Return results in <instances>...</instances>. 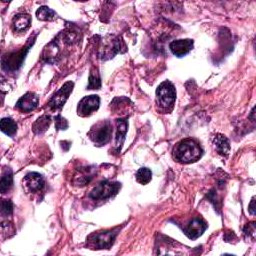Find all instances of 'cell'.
<instances>
[{
	"instance_id": "cell-1",
	"label": "cell",
	"mask_w": 256,
	"mask_h": 256,
	"mask_svg": "<svg viewBox=\"0 0 256 256\" xmlns=\"http://www.w3.org/2000/svg\"><path fill=\"white\" fill-rule=\"evenodd\" d=\"M202 156V149L194 139H184L173 149L174 159L182 164H190L198 161Z\"/></svg>"
},
{
	"instance_id": "cell-2",
	"label": "cell",
	"mask_w": 256,
	"mask_h": 256,
	"mask_svg": "<svg viewBox=\"0 0 256 256\" xmlns=\"http://www.w3.org/2000/svg\"><path fill=\"white\" fill-rule=\"evenodd\" d=\"M176 100V90L170 81H165L156 90V104L162 113H170Z\"/></svg>"
},
{
	"instance_id": "cell-3",
	"label": "cell",
	"mask_w": 256,
	"mask_h": 256,
	"mask_svg": "<svg viewBox=\"0 0 256 256\" xmlns=\"http://www.w3.org/2000/svg\"><path fill=\"white\" fill-rule=\"evenodd\" d=\"M112 132L113 129L111 123L108 120H102L92 126L88 132V136L93 143L99 146H103L110 141Z\"/></svg>"
},
{
	"instance_id": "cell-4",
	"label": "cell",
	"mask_w": 256,
	"mask_h": 256,
	"mask_svg": "<svg viewBox=\"0 0 256 256\" xmlns=\"http://www.w3.org/2000/svg\"><path fill=\"white\" fill-rule=\"evenodd\" d=\"M117 231H103L90 235L87 238V245L91 249H109L117 236Z\"/></svg>"
},
{
	"instance_id": "cell-5",
	"label": "cell",
	"mask_w": 256,
	"mask_h": 256,
	"mask_svg": "<svg viewBox=\"0 0 256 256\" xmlns=\"http://www.w3.org/2000/svg\"><path fill=\"white\" fill-rule=\"evenodd\" d=\"M121 185L117 182L102 181L90 192L89 197L95 201H101L109 199L110 197L116 195L120 189Z\"/></svg>"
},
{
	"instance_id": "cell-6",
	"label": "cell",
	"mask_w": 256,
	"mask_h": 256,
	"mask_svg": "<svg viewBox=\"0 0 256 256\" xmlns=\"http://www.w3.org/2000/svg\"><path fill=\"white\" fill-rule=\"evenodd\" d=\"M100 98L97 95H90L84 97L78 104L77 114L81 117H87L92 115L99 109Z\"/></svg>"
},
{
	"instance_id": "cell-7",
	"label": "cell",
	"mask_w": 256,
	"mask_h": 256,
	"mask_svg": "<svg viewBox=\"0 0 256 256\" xmlns=\"http://www.w3.org/2000/svg\"><path fill=\"white\" fill-rule=\"evenodd\" d=\"M73 87H74V83L69 81L67 83H65L60 90H58L53 96L52 98L49 100V106L52 109H60L63 107V105L66 103L67 99L69 98L71 92L73 91Z\"/></svg>"
},
{
	"instance_id": "cell-8",
	"label": "cell",
	"mask_w": 256,
	"mask_h": 256,
	"mask_svg": "<svg viewBox=\"0 0 256 256\" xmlns=\"http://www.w3.org/2000/svg\"><path fill=\"white\" fill-rule=\"evenodd\" d=\"M45 186L44 179L42 175L36 172L28 173L23 179V187L27 193L36 194L43 190Z\"/></svg>"
},
{
	"instance_id": "cell-9",
	"label": "cell",
	"mask_w": 256,
	"mask_h": 256,
	"mask_svg": "<svg viewBox=\"0 0 256 256\" xmlns=\"http://www.w3.org/2000/svg\"><path fill=\"white\" fill-rule=\"evenodd\" d=\"M38 103H39V97L33 92H28L18 100L16 104V108L21 112L28 113L36 109L38 106Z\"/></svg>"
},
{
	"instance_id": "cell-10",
	"label": "cell",
	"mask_w": 256,
	"mask_h": 256,
	"mask_svg": "<svg viewBox=\"0 0 256 256\" xmlns=\"http://www.w3.org/2000/svg\"><path fill=\"white\" fill-rule=\"evenodd\" d=\"M193 45L194 41L192 39H179L172 41L169 45V48L175 56L183 57L192 50Z\"/></svg>"
},
{
	"instance_id": "cell-11",
	"label": "cell",
	"mask_w": 256,
	"mask_h": 256,
	"mask_svg": "<svg viewBox=\"0 0 256 256\" xmlns=\"http://www.w3.org/2000/svg\"><path fill=\"white\" fill-rule=\"evenodd\" d=\"M95 174V167H81L74 174L73 183L77 186H85L94 178Z\"/></svg>"
},
{
	"instance_id": "cell-12",
	"label": "cell",
	"mask_w": 256,
	"mask_h": 256,
	"mask_svg": "<svg viewBox=\"0 0 256 256\" xmlns=\"http://www.w3.org/2000/svg\"><path fill=\"white\" fill-rule=\"evenodd\" d=\"M207 229V224L204 220L200 218H196L191 221L185 229V234L192 240L199 238L204 231Z\"/></svg>"
},
{
	"instance_id": "cell-13",
	"label": "cell",
	"mask_w": 256,
	"mask_h": 256,
	"mask_svg": "<svg viewBox=\"0 0 256 256\" xmlns=\"http://www.w3.org/2000/svg\"><path fill=\"white\" fill-rule=\"evenodd\" d=\"M30 46H31V44L24 47V49L20 50L18 53H14V54L9 55L7 57V61L2 62L3 63V68H5V66H7V69H9V70H12V71L17 70L22 65V62H23V60L25 58V55L27 54Z\"/></svg>"
},
{
	"instance_id": "cell-14",
	"label": "cell",
	"mask_w": 256,
	"mask_h": 256,
	"mask_svg": "<svg viewBox=\"0 0 256 256\" xmlns=\"http://www.w3.org/2000/svg\"><path fill=\"white\" fill-rule=\"evenodd\" d=\"M128 130V122L125 119L117 120V132H116V148L117 151L121 150V147L124 143L126 133Z\"/></svg>"
},
{
	"instance_id": "cell-15",
	"label": "cell",
	"mask_w": 256,
	"mask_h": 256,
	"mask_svg": "<svg viewBox=\"0 0 256 256\" xmlns=\"http://www.w3.org/2000/svg\"><path fill=\"white\" fill-rule=\"evenodd\" d=\"M213 144L220 155L227 156L230 151L229 140L222 134H217L213 138Z\"/></svg>"
},
{
	"instance_id": "cell-16",
	"label": "cell",
	"mask_w": 256,
	"mask_h": 256,
	"mask_svg": "<svg viewBox=\"0 0 256 256\" xmlns=\"http://www.w3.org/2000/svg\"><path fill=\"white\" fill-rule=\"evenodd\" d=\"M31 16L29 14H18L13 18V27L17 32H23L30 27Z\"/></svg>"
},
{
	"instance_id": "cell-17",
	"label": "cell",
	"mask_w": 256,
	"mask_h": 256,
	"mask_svg": "<svg viewBox=\"0 0 256 256\" xmlns=\"http://www.w3.org/2000/svg\"><path fill=\"white\" fill-rule=\"evenodd\" d=\"M51 117L48 115H44L40 117L34 124H33V132L35 134H42L44 133L50 126Z\"/></svg>"
},
{
	"instance_id": "cell-18",
	"label": "cell",
	"mask_w": 256,
	"mask_h": 256,
	"mask_svg": "<svg viewBox=\"0 0 256 256\" xmlns=\"http://www.w3.org/2000/svg\"><path fill=\"white\" fill-rule=\"evenodd\" d=\"M0 127L3 133L13 137L17 132V124L11 118H3L0 123Z\"/></svg>"
},
{
	"instance_id": "cell-19",
	"label": "cell",
	"mask_w": 256,
	"mask_h": 256,
	"mask_svg": "<svg viewBox=\"0 0 256 256\" xmlns=\"http://www.w3.org/2000/svg\"><path fill=\"white\" fill-rule=\"evenodd\" d=\"M13 185V176H12V171L10 169H6L2 176H1V181H0V190L1 193H6L8 192Z\"/></svg>"
},
{
	"instance_id": "cell-20",
	"label": "cell",
	"mask_w": 256,
	"mask_h": 256,
	"mask_svg": "<svg viewBox=\"0 0 256 256\" xmlns=\"http://www.w3.org/2000/svg\"><path fill=\"white\" fill-rule=\"evenodd\" d=\"M36 16L41 21H50L56 17V13L51 8L47 6H42L37 10Z\"/></svg>"
},
{
	"instance_id": "cell-21",
	"label": "cell",
	"mask_w": 256,
	"mask_h": 256,
	"mask_svg": "<svg viewBox=\"0 0 256 256\" xmlns=\"http://www.w3.org/2000/svg\"><path fill=\"white\" fill-rule=\"evenodd\" d=\"M136 180L142 184L146 185L152 180V172L148 168H140L136 173Z\"/></svg>"
},
{
	"instance_id": "cell-22",
	"label": "cell",
	"mask_w": 256,
	"mask_h": 256,
	"mask_svg": "<svg viewBox=\"0 0 256 256\" xmlns=\"http://www.w3.org/2000/svg\"><path fill=\"white\" fill-rule=\"evenodd\" d=\"M100 87H101V80H100V75H99L98 69L92 68L90 71V76H89L88 89H100Z\"/></svg>"
},
{
	"instance_id": "cell-23",
	"label": "cell",
	"mask_w": 256,
	"mask_h": 256,
	"mask_svg": "<svg viewBox=\"0 0 256 256\" xmlns=\"http://www.w3.org/2000/svg\"><path fill=\"white\" fill-rule=\"evenodd\" d=\"M13 211V206L11 201L9 200H2L1 203V214L3 216H9L12 214Z\"/></svg>"
},
{
	"instance_id": "cell-24",
	"label": "cell",
	"mask_w": 256,
	"mask_h": 256,
	"mask_svg": "<svg viewBox=\"0 0 256 256\" xmlns=\"http://www.w3.org/2000/svg\"><path fill=\"white\" fill-rule=\"evenodd\" d=\"M55 126L58 130H66L68 128V122L61 115L55 117Z\"/></svg>"
},
{
	"instance_id": "cell-25",
	"label": "cell",
	"mask_w": 256,
	"mask_h": 256,
	"mask_svg": "<svg viewBox=\"0 0 256 256\" xmlns=\"http://www.w3.org/2000/svg\"><path fill=\"white\" fill-rule=\"evenodd\" d=\"M254 203H255V198L253 197V198H252V201H251V203H250V206H249V212H250L251 215H254V214H255V213H254Z\"/></svg>"
}]
</instances>
